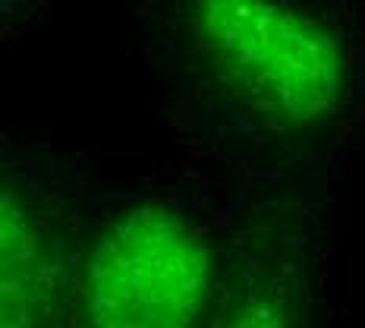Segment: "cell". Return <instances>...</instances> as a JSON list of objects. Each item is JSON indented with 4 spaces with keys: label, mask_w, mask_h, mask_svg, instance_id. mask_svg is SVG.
Masks as SVG:
<instances>
[{
    "label": "cell",
    "mask_w": 365,
    "mask_h": 328,
    "mask_svg": "<svg viewBox=\"0 0 365 328\" xmlns=\"http://www.w3.org/2000/svg\"><path fill=\"white\" fill-rule=\"evenodd\" d=\"M328 174L246 171L230 189H4L6 325H299L328 262Z\"/></svg>",
    "instance_id": "cell-1"
},
{
    "label": "cell",
    "mask_w": 365,
    "mask_h": 328,
    "mask_svg": "<svg viewBox=\"0 0 365 328\" xmlns=\"http://www.w3.org/2000/svg\"><path fill=\"white\" fill-rule=\"evenodd\" d=\"M139 60L211 151L280 171H337L365 117L353 0H117Z\"/></svg>",
    "instance_id": "cell-2"
}]
</instances>
